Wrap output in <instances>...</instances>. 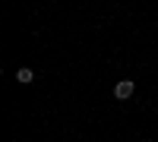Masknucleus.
Instances as JSON below:
<instances>
[{
  "instance_id": "f257e3e1",
  "label": "nucleus",
  "mask_w": 158,
  "mask_h": 142,
  "mask_svg": "<svg viewBox=\"0 0 158 142\" xmlns=\"http://www.w3.org/2000/svg\"><path fill=\"white\" fill-rule=\"evenodd\" d=\"M133 92H136V85L130 82V79H120V82L114 85V98H120V101H127V98L133 95Z\"/></svg>"
},
{
  "instance_id": "f03ea898",
  "label": "nucleus",
  "mask_w": 158,
  "mask_h": 142,
  "mask_svg": "<svg viewBox=\"0 0 158 142\" xmlns=\"http://www.w3.org/2000/svg\"><path fill=\"white\" fill-rule=\"evenodd\" d=\"M32 79H35V73H32L29 67H19V70H16V82H32Z\"/></svg>"
}]
</instances>
